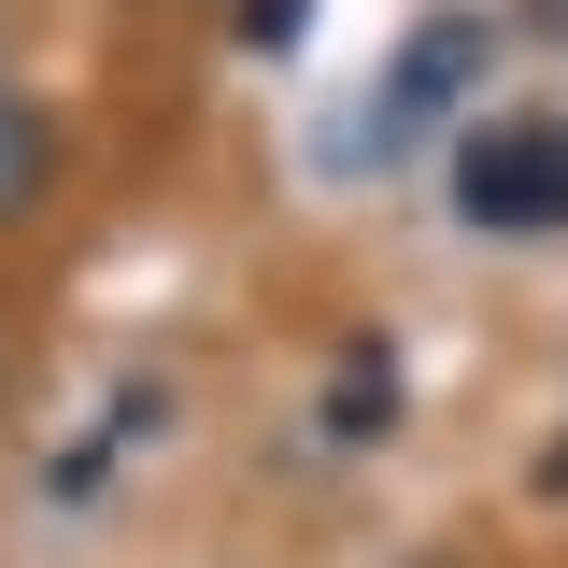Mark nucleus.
<instances>
[{"label": "nucleus", "instance_id": "1", "mask_svg": "<svg viewBox=\"0 0 568 568\" xmlns=\"http://www.w3.org/2000/svg\"><path fill=\"white\" fill-rule=\"evenodd\" d=\"M455 227L555 242L568 227V114H484V129L455 142Z\"/></svg>", "mask_w": 568, "mask_h": 568}, {"label": "nucleus", "instance_id": "4", "mask_svg": "<svg viewBox=\"0 0 568 568\" xmlns=\"http://www.w3.org/2000/svg\"><path fill=\"white\" fill-rule=\"evenodd\" d=\"M43 185H58V129H43V114H29L14 85H0V227L43 200Z\"/></svg>", "mask_w": 568, "mask_h": 568}, {"label": "nucleus", "instance_id": "7", "mask_svg": "<svg viewBox=\"0 0 568 568\" xmlns=\"http://www.w3.org/2000/svg\"><path fill=\"white\" fill-rule=\"evenodd\" d=\"M540 484H555V497H568V440H555V455H540Z\"/></svg>", "mask_w": 568, "mask_h": 568}, {"label": "nucleus", "instance_id": "5", "mask_svg": "<svg viewBox=\"0 0 568 568\" xmlns=\"http://www.w3.org/2000/svg\"><path fill=\"white\" fill-rule=\"evenodd\" d=\"M242 43H256V58H298V43H313V0H242Z\"/></svg>", "mask_w": 568, "mask_h": 568}, {"label": "nucleus", "instance_id": "2", "mask_svg": "<svg viewBox=\"0 0 568 568\" xmlns=\"http://www.w3.org/2000/svg\"><path fill=\"white\" fill-rule=\"evenodd\" d=\"M484 14H426L413 43H398V58H384V85H369V129H355V156H413L426 129H440V114H455V100H469V71H484Z\"/></svg>", "mask_w": 568, "mask_h": 568}, {"label": "nucleus", "instance_id": "6", "mask_svg": "<svg viewBox=\"0 0 568 568\" xmlns=\"http://www.w3.org/2000/svg\"><path fill=\"white\" fill-rule=\"evenodd\" d=\"M526 29H555V43H568V0H526Z\"/></svg>", "mask_w": 568, "mask_h": 568}, {"label": "nucleus", "instance_id": "3", "mask_svg": "<svg viewBox=\"0 0 568 568\" xmlns=\"http://www.w3.org/2000/svg\"><path fill=\"white\" fill-rule=\"evenodd\" d=\"M384 426H398V342L355 327L342 369H327V440H384Z\"/></svg>", "mask_w": 568, "mask_h": 568}]
</instances>
